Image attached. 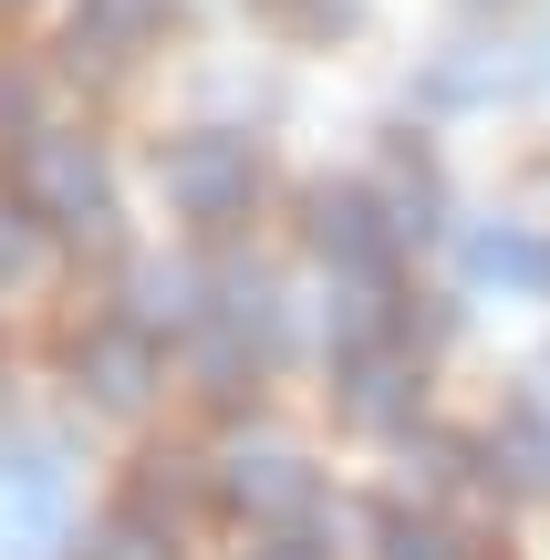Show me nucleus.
Here are the masks:
<instances>
[{
    "label": "nucleus",
    "instance_id": "19",
    "mask_svg": "<svg viewBox=\"0 0 550 560\" xmlns=\"http://www.w3.org/2000/svg\"><path fill=\"white\" fill-rule=\"evenodd\" d=\"M478 467V446H457V436H406V478L416 488H447V478H468Z\"/></svg>",
    "mask_w": 550,
    "mask_h": 560
},
{
    "label": "nucleus",
    "instance_id": "14",
    "mask_svg": "<svg viewBox=\"0 0 550 560\" xmlns=\"http://www.w3.org/2000/svg\"><path fill=\"white\" fill-rule=\"evenodd\" d=\"M478 457H489L499 488H550V416H540V405H510V416H499V436L478 446Z\"/></svg>",
    "mask_w": 550,
    "mask_h": 560
},
{
    "label": "nucleus",
    "instance_id": "13",
    "mask_svg": "<svg viewBox=\"0 0 550 560\" xmlns=\"http://www.w3.org/2000/svg\"><path fill=\"white\" fill-rule=\"evenodd\" d=\"M468 280H499V291H550V240H530L519 219H489V229H468Z\"/></svg>",
    "mask_w": 550,
    "mask_h": 560
},
{
    "label": "nucleus",
    "instance_id": "1",
    "mask_svg": "<svg viewBox=\"0 0 550 560\" xmlns=\"http://www.w3.org/2000/svg\"><path fill=\"white\" fill-rule=\"evenodd\" d=\"M21 208H32L42 229H62L73 249H104V240H115V177H104V145L42 125V136L21 145Z\"/></svg>",
    "mask_w": 550,
    "mask_h": 560
},
{
    "label": "nucleus",
    "instance_id": "18",
    "mask_svg": "<svg viewBox=\"0 0 550 560\" xmlns=\"http://www.w3.org/2000/svg\"><path fill=\"white\" fill-rule=\"evenodd\" d=\"M32 270H42V219L11 198V208H0V291H21Z\"/></svg>",
    "mask_w": 550,
    "mask_h": 560
},
{
    "label": "nucleus",
    "instance_id": "7",
    "mask_svg": "<svg viewBox=\"0 0 550 560\" xmlns=\"http://www.w3.org/2000/svg\"><path fill=\"white\" fill-rule=\"evenodd\" d=\"M73 384L104 416H136V405L156 395V342H145L136 322H94V332L73 342Z\"/></svg>",
    "mask_w": 550,
    "mask_h": 560
},
{
    "label": "nucleus",
    "instance_id": "16",
    "mask_svg": "<svg viewBox=\"0 0 550 560\" xmlns=\"http://www.w3.org/2000/svg\"><path fill=\"white\" fill-rule=\"evenodd\" d=\"M374 560H457L447 540V520H426V509H406V499H374Z\"/></svg>",
    "mask_w": 550,
    "mask_h": 560
},
{
    "label": "nucleus",
    "instance_id": "8",
    "mask_svg": "<svg viewBox=\"0 0 550 560\" xmlns=\"http://www.w3.org/2000/svg\"><path fill=\"white\" fill-rule=\"evenodd\" d=\"M208 312H219V301H208L198 260H125V312L115 322H136L145 342L156 332H208Z\"/></svg>",
    "mask_w": 550,
    "mask_h": 560
},
{
    "label": "nucleus",
    "instance_id": "20",
    "mask_svg": "<svg viewBox=\"0 0 550 560\" xmlns=\"http://www.w3.org/2000/svg\"><path fill=\"white\" fill-rule=\"evenodd\" d=\"M0 125H21V145L42 136V125H32V83H21V73H0Z\"/></svg>",
    "mask_w": 550,
    "mask_h": 560
},
{
    "label": "nucleus",
    "instance_id": "12",
    "mask_svg": "<svg viewBox=\"0 0 550 560\" xmlns=\"http://www.w3.org/2000/svg\"><path fill=\"white\" fill-rule=\"evenodd\" d=\"M395 322H406V312H395V280H332V301H323V332H332V353H385V342H395Z\"/></svg>",
    "mask_w": 550,
    "mask_h": 560
},
{
    "label": "nucleus",
    "instance_id": "10",
    "mask_svg": "<svg viewBox=\"0 0 550 560\" xmlns=\"http://www.w3.org/2000/svg\"><path fill=\"white\" fill-rule=\"evenodd\" d=\"M166 0H73V62H94V73H115L136 42H156Z\"/></svg>",
    "mask_w": 550,
    "mask_h": 560
},
{
    "label": "nucleus",
    "instance_id": "5",
    "mask_svg": "<svg viewBox=\"0 0 550 560\" xmlns=\"http://www.w3.org/2000/svg\"><path fill=\"white\" fill-rule=\"evenodd\" d=\"M530 83H550V32H540V42H519V52H510V42H468V52H436L416 94L457 115V104H499V94H530Z\"/></svg>",
    "mask_w": 550,
    "mask_h": 560
},
{
    "label": "nucleus",
    "instance_id": "21",
    "mask_svg": "<svg viewBox=\"0 0 550 560\" xmlns=\"http://www.w3.org/2000/svg\"><path fill=\"white\" fill-rule=\"evenodd\" d=\"M270 11H281V21H312V32H323V21H353V0H270Z\"/></svg>",
    "mask_w": 550,
    "mask_h": 560
},
{
    "label": "nucleus",
    "instance_id": "2",
    "mask_svg": "<svg viewBox=\"0 0 550 560\" xmlns=\"http://www.w3.org/2000/svg\"><path fill=\"white\" fill-rule=\"evenodd\" d=\"M156 177H166V198H177V219H198V229L249 219V198H260V156H249V136H219V125L177 136L156 156Z\"/></svg>",
    "mask_w": 550,
    "mask_h": 560
},
{
    "label": "nucleus",
    "instance_id": "6",
    "mask_svg": "<svg viewBox=\"0 0 550 560\" xmlns=\"http://www.w3.org/2000/svg\"><path fill=\"white\" fill-rule=\"evenodd\" d=\"M219 499L249 509V520L302 529L312 509H323V488H312V467L291 457V446H229V457H219Z\"/></svg>",
    "mask_w": 550,
    "mask_h": 560
},
{
    "label": "nucleus",
    "instance_id": "17",
    "mask_svg": "<svg viewBox=\"0 0 550 560\" xmlns=\"http://www.w3.org/2000/svg\"><path fill=\"white\" fill-rule=\"evenodd\" d=\"M83 560H166V540H156V509H136V499H125L115 520H104L94 540H83Z\"/></svg>",
    "mask_w": 550,
    "mask_h": 560
},
{
    "label": "nucleus",
    "instance_id": "11",
    "mask_svg": "<svg viewBox=\"0 0 550 560\" xmlns=\"http://www.w3.org/2000/svg\"><path fill=\"white\" fill-rule=\"evenodd\" d=\"M385 219H395V240H436V229H447V177H436V156H426L416 136H395Z\"/></svg>",
    "mask_w": 550,
    "mask_h": 560
},
{
    "label": "nucleus",
    "instance_id": "9",
    "mask_svg": "<svg viewBox=\"0 0 550 560\" xmlns=\"http://www.w3.org/2000/svg\"><path fill=\"white\" fill-rule=\"evenodd\" d=\"M416 353L406 342H385V353H353L343 363V416H364V425H416Z\"/></svg>",
    "mask_w": 550,
    "mask_h": 560
},
{
    "label": "nucleus",
    "instance_id": "4",
    "mask_svg": "<svg viewBox=\"0 0 550 560\" xmlns=\"http://www.w3.org/2000/svg\"><path fill=\"white\" fill-rule=\"evenodd\" d=\"M302 240L332 260V280H385L395 260V219L374 187H312L302 198Z\"/></svg>",
    "mask_w": 550,
    "mask_h": 560
},
{
    "label": "nucleus",
    "instance_id": "3",
    "mask_svg": "<svg viewBox=\"0 0 550 560\" xmlns=\"http://www.w3.org/2000/svg\"><path fill=\"white\" fill-rule=\"evenodd\" d=\"M73 550V478L52 446L0 457V560H62Z\"/></svg>",
    "mask_w": 550,
    "mask_h": 560
},
{
    "label": "nucleus",
    "instance_id": "23",
    "mask_svg": "<svg viewBox=\"0 0 550 560\" xmlns=\"http://www.w3.org/2000/svg\"><path fill=\"white\" fill-rule=\"evenodd\" d=\"M468 11H499V0H468Z\"/></svg>",
    "mask_w": 550,
    "mask_h": 560
},
{
    "label": "nucleus",
    "instance_id": "22",
    "mask_svg": "<svg viewBox=\"0 0 550 560\" xmlns=\"http://www.w3.org/2000/svg\"><path fill=\"white\" fill-rule=\"evenodd\" d=\"M249 560H332V550L312 540V529H281V540H270V550H249Z\"/></svg>",
    "mask_w": 550,
    "mask_h": 560
},
{
    "label": "nucleus",
    "instance_id": "15",
    "mask_svg": "<svg viewBox=\"0 0 550 560\" xmlns=\"http://www.w3.org/2000/svg\"><path fill=\"white\" fill-rule=\"evenodd\" d=\"M208 322H219V332H239L249 342V353H281V291H270V270H229L219 280V312H208Z\"/></svg>",
    "mask_w": 550,
    "mask_h": 560
}]
</instances>
